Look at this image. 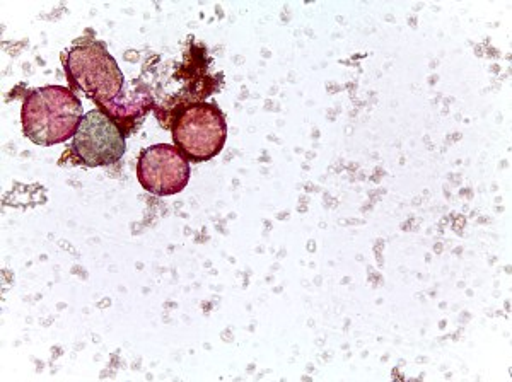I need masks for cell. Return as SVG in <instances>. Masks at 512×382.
<instances>
[{
  "label": "cell",
  "instance_id": "cell-1",
  "mask_svg": "<svg viewBox=\"0 0 512 382\" xmlns=\"http://www.w3.org/2000/svg\"><path fill=\"white\" fill-rule=\"evenodd\" d=\"M82 103L64 86L35 89L24 101L23 132L36 145L50 147L74 139L81 123Z\"/></svg>",
  "mask_w": 512,
  "mask_h": 382
},
{
  "label": "cell",
  "instance_id": "cell-2",
  "mask_svg": "<svg viewBox=\"0 0 512 382\" xmlns=\"http://www.w3.org/2000/svg\"><path fill=\"white\" fill-rule=\"evenodd\" d=\"M65 72L69 81L98 105L110 103L122 91L123 74L99 41L72 48L65 60Z\"/></svg>",
  "mask_w": 512,
  "mask_h": 382
},
{
  "label": "cell",
  "instance_id": "cell-3",
  "mask_svg": "<svg viewBox=\"0 0 512 382\" xmlns=\"http://www.w3.org/2000/svg\"><path fill=\"white\" fill-rule=\"evenodd\" d=\"M173 140L188 161L205 163L219 156L227 140L226 118L219 106L197 103L181 111L173 125Z\"/></svg>",
  "mask_w": 512,
  "mask_h": 382
},
{
  "label": "cell",
  "instance_id": "cell-4",
  "mask_svg": "<svg viewBox=\"0 0 512 382\" xmlns=\"http://www.w3.org/2000/svg\"><path fill=\"white\" fill-rule=\"evenodd\" d=\"M125 147V137L117 122L101 110H91L82 116L72 142V151L88 168L118 163Z\"/></svg>",
  "mask_w": 512,
  "mask_h": 382
},
{
  "label": "cell",
  "instance_id": "cell-5",
  "mask_svg": "<svg viewBox=\"0 0 512 382\" xmlns=\"http://www.w3.org/2000/svg\"><path fill=\"white\" fill-rule=\"evenodd\" d=\"M137 178L142 188L152 195L171 197L187 188L190 161L176 145H152L140 154Z\"/></svg>",
  "mask_w": 512,
  "mask_h": 382
}]
</instances>
